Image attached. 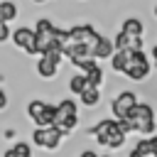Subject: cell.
Listing matches in <instances>:
<instances>
[{"instance_id": "obj_1", "label": "cell", "mask_w": 157, "mask_h": 157, "mask_svg": "<svg viewBox=\"0 0 157 157\" xmlns=\"http://www.w3.org/2000/svg\"><path fill=\"white\" fill-rule=\"evenodd\" d=\"M125 120H130V123H132V130L140 132V135H145V137L157 132V115H155V108H152L150 103L137 101V103L128 110Z\"/></svg>"}, {"instance_id": "obj_2", "label": "cell", "mask_w": 157, "mask_h": 157, "mask_svg": "<svg viewBox=\"0 0 157 157\" xmlns=\"http://www.w3.org/2000/svg\"><path fill=\"white\" fill-rule=\"evenodd\" d=\"M54 125L61 128L64 132H71L78 128V103L74 98H61L56 103V118H54Z\"/></svg>"}, {"instance_id": "obj_3", "label": "cell", "mask_w": 157, "mask_h": 157, "mask_svg": "<svg viewBox=\"0 0 157 157\" xmlns=\"http://www.w3.org/2000/svg\"><path fill=\"white\" fill-rule=\"evenodd\" d=\"M152 71V61L145 54V49H132L130 52V61L123 71V76H128L130 81H145Z\"/></svg>"}, {"instance_id": "obj_4", "label": "cell", "mask_w": 157, "mask_h": 157, "mask_svg": "<svg viewBox=\"0 0 157 157\" xmlns=\"http://www.w3.org/2000/svg\"><path fill=\"white\" fill-rule=\"evenodd\" d=\"M27 115L32 118V123L37 128H49V125H54V118H56V103L34 98L27 103Z\"/></svg>"}, {"instance_id": "obj_5", "label": "cell", "mask_w": 157, "mask_h": 157, "mask_svg": "<svg viewBox=\"0 0 157 157\" xmlns=\"http://www.w3.org/2000/svg\"><path fill=\"white\" fill-rule=\"evenodd\" d=\"M66 132L56 125H49V128H34L32 130V142L42 150H59L61 142H64Z\"/></svg>"}, {"instance_id": "obj_6", "label": "cell", "mask_w": 157, "mask_h": 157, "mask_svg": "<svg viewBox=\"0 0 157 157\" xmlns=\"http://www.w3.org/2000/svg\"><path fill=\"white\" fill-rule=\"evenodd\" d=\"M10 42L15 44V49L29 54V56H39V47H37V37H34V27H27V25H20L12 29L10 34Z\"/></svg>"}, {"instance_id": "obj_7", "label": "cell", "mask_w": 157, "mask_h": 157, "mask_svg": "<svg viewBox=\"0 0 157 157\" xmlns=\"http://www.w3.org/2000/svg\"><path fill=\"white\" fill-rule=\"evenodd\" d=\"M137 101H140V98H137V93H135V91H130V88L118 91V96L110 101V115H113L115 120H123V118L128 115V110H130Z\"/></svg>"}, {"instance_id": "obj_8", "label": "cell", "mask_w": 157, "mask_h": 157, "mask_svg": "<svg viewBox=\"0 0 157 157\" xmlns=\"http://www.w3.org/2000/svg\"><path fill=\"white\" fill-rule=\"evenodd\" d=\"M113 52H115L113 39H110V37H105V34H101V37H98V42L93 44L91 56H93L96 61H103V59H110V56H113Z\"/></svg>"}, {"instance_id": "obj_9", "label": "cell", "mask_w": 157, "mask_h": 157, "mask_svg": "<svg viewBox=\"0 0 157 157\" xmlns=\"http://www.w3.org/2000/svg\"><path fill=\"white\" fill-rule=\"evenodd\" d=\"M34 71H37L39 78H54V76L59 74V64H54L49 56L39 54V56H37V64H34Z\"/></svg>"}, {"instance_id": "obj_10", "label": "cell", "mask_w": 157, "mask_h": 157, "mask_svg": "<svg viewBox=\"0 0 157 157\" xmlns=\"http://www.w3.org/2000/svg\"><path fill=\"white\" fill-rule=\"evenodd\" d=\"M120 32H125L130 37H145V22L140 17H135V15H130V17H125L120 22Z\"/></svg>"}, {"instance_id": "obj_11", "label": "cell", "mask_w": 157, "mask_h": 157, "mask_svg": "<svg viewBox=\"0 0 157 157\" xmlns=\"http://www.w3.org/2000/svg\"><path fill=\"white\" fill-rule=\"evenodd\" d=\"M140 157H155L157 155V135H147L142 140H137V145L132 147Z\"/></svg>"}, {"instance_id": "obj_12", "label": "cell", "mask_w": 157, "mask_h": 157, "mask_svg": "<svg viewBox=\"0 0 157 157\" xmlns=\"http://www.w3.org/2000/svg\"><path fill=\"white\" fill-rule=\"evenodd\" d=\"M130 52H132V49H115V52H113V56H110L108 61H110V69H113L115 74H123V71H125V66H128V61H130Z\"/></svg>"}, {"instance_id": "obj_13", "label": "cell", "mask_w": 157, "mask_h": 157, "mask_svg": "<svg viewBox=\"0 0 157 157\" xmlns=\"http://www.w3.org/2000/svg\"><path fill=\"white\" fill-rule=\"evenodd\" d=\"M17 17H20V5L15 0H0V20L10 25Z\"/></svg>"}, {"instance_id": "obj_14", "label": "cell", "mask_w": 157, "mask_h": 157, "mask_svg": "<svg viewBox=\"0 0 157 157\" xmlns=\"http://www.w3.org/2000/svg\"><path fill=\"white\" fill-rule=\"evenodd\" d=\"M78 103H81L83 108H96V105H101V88L88 86V88L78 96Z\"/></svg>"}, {"instance_id": "obj_15", "label": "cell", "mask_w": 157, "mask_h": 157, "mask_svg": "<svg viewBox=\"0 0 157 157\" xmlns=\"http://www.w3.org/2000/svg\"><path fill=\"white\" fill-rule=\"evenodd\" d=\"M83 74H86V78H88V86L101 88V86H103V81H105V74H103V69H101V64H98V61H96L91 69H86Z\"/></svg>"}, {"instance_id": "obj_16", "label": "cell", "mask_w": 157, "mask_h": 157, "mask_svg": "<svg viewBox=\"0 0 157 157\" xmlns=\"http://www.w3.org/2000/svg\"><path fill=\"white\" fill-rule=\"evenodd\" d=\"M88 88V78H86V74H81V71H76L71 78H69V91L74 93V96H81L83 91Z\"/></svg>"}, {"instance_id": "obj_17", "label": "cell", "mask_w": 157, "mask_h": 157, "mask_svg": "<svg viewBox=\"0 0 157 157\" xmlns=\"http://www.w3.org/2000/svg\"><path fill=\"white\" fill-rule=\"evenodd\" d=\"M10 152H12V157H32V147L27 145V142H15L12 147H10Z\"/></svg>"}, {"instance_id": "obj_18", "label": "cell", "mask_w": 157, "mask_h": 157, "mask_svg": "<svg viewBox=\"0 0 157 157\" xmlns=\"http://www.w3.org/2000/svg\"><path fill=\"white\" fill-rule=\"evenodd\" d=\"M10 34H12V29H10V25L0 20V44H5V42L10 39Z\"/></svg>"}, {"instance_id": "obj_19", "label": "cell", "mask_w": 157, "mask_h": 157, "mask_svg": "<svg viewBox=\"0 0 157 157\" xmlns=\"http://www.w3.org/2000/svg\"><path fill=\"white\" fill-rule=\"evenodd\" d=\"M150 61H152V69L157 71V42H155L152 49H150Z\"/></svg>"}, {"instance_id": "obj_20", "label": "cell", "mask_w": 157, "mask_h": 157, "mask_svg": "<svg viewBox=\"0 0 157 157\" xmlns=\"http://www.w3.org/2000/svg\"><path fill=\"white\" fill-rule=\"evenodd\" d=\"M7 103H10V101H7V93H5L2 88H0V113H2L5 108H7Z\"/></svg>"}, {"instance_id": "obj_21", "label": "cell", "mask_w": 157, "mask_h": 157, "mask_svg": "<svg viewBox=\"0 0 157 157\" xmlns=\"http://www.w3.org/2000/svg\"><path fill=\"white\" fill-rule=\"evenodd\" d=\"M78 157H98V152H93V150H83Z\"/></svg>"}, {"instance_id": "obj_22", "label": "cell", "mask_w": 157, "mask_h": 157, "mask_svg": "<svg viewBox=\"0 0 157 157\" xmlns=\"http://www.w3.org/2000/svg\"><path fill=\"white\" fill-rule=\"evenodd\" d=\"M152 17H155V20H157V2H155V5H152Z\"/></svg>"}, {"instance_id": "obj_23", "label": "cell", "mask_w": 157, "mask_h": 157, "mask_svg": "<svg viewBox=\"0 0 157 157\" xmlns=\"http://www.w3.org/2000/svg\"><path fill=\"white\" fill-rule=\"evenodd\" d=\"M29 2H34V5H44L47 0H29Z\"/></svg>"}, {"instance_id": "obj_24", "label": "cell", "mask_w": 157, "mask_h": 157, "mask_svg": "<svg viewBox=\"0 0 157 157\" xmlns=\"http://www.w3.org/2000/svg\"><path fill=\"white\" fill-rule=\"evenodd\" d=\"M130 157H140V155H137V152H135V150H130Z\"/></svg>"}, {"instance_id": "obj_25", "label": "cell", "mask_w": 157, "mask_h": 157, "mask_svg": "<svg viewBox=\"0 0 157 157\" xmlns=\"http://www.w3.org/2000/svg\"><path fill=\"white\" fill-rule=\"evenodd\" d=\"M155 157H157V155H155Z\"/></svg>"}]
</instances>
